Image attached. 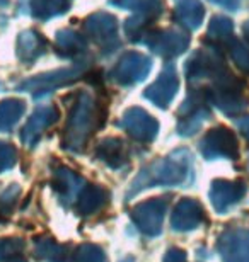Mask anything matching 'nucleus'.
Returning <instances> with one entry per match:
<instances>
[{
	"instance_id": "2eb2a0df",
	"label": "nucleus",
	"mask_w": 249,
	"mask_h": 262,
	"mask_svg": "<svg viewBox=\"0 0 249 262\" xmlns=\"http://www.w3.org/2000/svg\"><path fill=\"white\" fill-rule=\"evenodd\" d=\"M231 48V56L234 60V63L241 68L242 72L249 73V46L242 41H232L229 45Z\"/></svg>"
},
{
	"instance_id": "a211bd4d",
	"label": "nucleus",
	"mask_w": 249,
	"mask_h": 262,
	"mask_svg": "<svg viewBox=\"0 0 249 262\" xmlns=\"http://www.w3.org/2000/svg\"><path fill=\"white\" fill-rule=\"evenodd\" d=\"M242 34H244V41H246V45L249 46V20H246L244 26H242Z\"/></svg>"
},
{
	"instance_id": "7ed1b4c3",
	"label": "nucleus",
	"mask_w": 249,
	"mask_h": 262,
	"mask_svg": "<svg viewBox=\"0 0 249 262\" xmlns=\"http://www.w3.org/2000/svg\"><path fill=\"white\" fill-rule=\"evenodd\" d=\"M201 150H203L205 157H208V159H215V157L236 159L239 155L236 135L227 128L212 129L205 136V140L201 141Z\"/></svg>"
},
{
	"instance_id": "1a4fd4ad",
	"label": "nucleus",
	"mask_w": 249,
	"mask_h": 262,
	"mask_svg": "<svg viewBox=\"0 0 249 262\" xmlns=\"http://www.w3.org/2000/svg\"><path fill=\"white\" fill-rule=\"evenodd\" d=\"M174 17L183 28L189 31L198 29L205 17V9L200 0H176Z\"/></svg>"
},
{
	"instance_id": "ddd939ff",
	"label": "nucleus",
	"mask_w": 249,
	"mask_h": 262,
	"mask_svg": "<svg viewBox=\"0 0 249 262\" xmlns=\"http://www.w3.org/2000/svg\"><path fill=\"white\" fill-rule=\"evenodd\" d=\"M84 50H86V41L75 31L65 29L56 34V51L65 58L82 53Z\"/></svg>"
},
{
	"instance_id": "0eeeda50",
	"label": "nucleus",
	"mask_w": 249,
	"mask_h": 262,
	"mask_svg": "<svg viewBox=\"0 0 249 262\" xmlns=\"http://www.w3.org/2000/svg\"><path fill=\"white\" fill-rule=\"evenodd\" d=\"M178 73L173 65H167L164 72L159 75L157 82L149 89L147 97L154 99L159 106H167V102L174 97L178 91Z\"/></svg>"
},
{
	"instance_id": "dca6fc26",
	"label": "nucleus",
	"mask_w": 249,
	"mask_h": 262,
	"mask_svg": "<svg viewBox=\"0 0 249 262\" xmlns=\"http://www.w3.org/2000/svg\"><path fill=\"white\" fill-rule=\"evenodd\" d=\"M212 4L219 5L222 9H227V10H239L242 7V0H210Z\"/></svg>"
},
{
	"instance_id": "39448f33",
	"label": "nucleus",
	"mask_w": 249,
	"mask_h": 262,
	"mask_svg": "<svg viewBox=\"0 0 249 262\" xmlns=\"http://www.w3.org/2000/svg\"><path fill=\"white\" fill-rule=\"evenodd\" d=\"M86 31L98 45H103L104 48L108 46L109 51H113L109 43H116V34H118V24L113 15L103 12L91 15L86 20Z\"/></svg>"
},
{
	"instance_id": "f03ea898",
	"label": "nucleus",
	"mask_w": 249,
	"mask_h": 262,
	"mask_svg": "<svg viewBox=\"0 0 249 262\" xmlns=\"http://www.w3.org/2000/svg\"><path fill=\"white\" fill-rule=\"evenodd\" d=\"M145 43L152 51H156L164 58H174L183 51H186L189 46V36L174 29H164L149 34Z\"/></svg>"
},
{
	"instance_id": "20e7f679",
	"label": "nucleus",
	"mask_w": 249,
	"mask_h": 262,
	"mask_svg": "<svg viewBox=\"0 0 249 262\" xmlns=\"http://www.w3.org/2000/svg\"><path fill=\"white\" fill-rule=\"evenodd\" d=\"M150 67H152L150 58H147L142 53H137V51H130V53H125L120 58L113 75L121 83L139 82L150 72Z\"/></svg>"
},
{
	"instance_id": "9d476101",
	"label": "nucleus",
	"mask_w": 249,
	"mask_h": 262,
	"mask_svg": "<svg viewBox=\"0 0 249 262\" xmlns=\"http://www.w3.org/2000/svg\"><path fill=\"white\" fill-rule=\"evenodd\" d=\"M46 41L36 31H26L21 33L17 41V55L26 63H33L36 58H40L45 51Z\"/></svg>"
},
{
	"instance_id": "9b49d317",
	"label": "nucleus",
	"mask_w": 249,
	"mask_h": 262,
	"mask_svg": "<svg viewBox=\"0 0 249 262\" xmlns=\"http://www.w3.org/2000/svg\"><path fill=\"white\" fill-rule=\"evenodd\" d=\"M206 38L212 41L215 48L222 45H231L234 41V24H232V20L224 17V15L212 17L208 29H206Z\"/></svg>"
},
{
	"instance_id": "6ab92c4d",
	"label": "nucleus",
	"mask_w": 249,
	"mask_h": 262,
	"mask_svg": "<svg viewBox=\"0 0 249 262\" xmlns=\"http://www.w3.org/2000/svg\"><path fill=\"white\" fill-rule=\"evenodd\" d=\"M247 165H249V160H247Z\"/></svg>"
},
{
	"instance_id": "f8f14e48",
	"label": "nucleus",
	"mask_w": 249,
	"mask_h": 262,
	"mask_svg": "<svg viewBox=\"0 0 249 262\" xmlns=\"http://www.w3.org/2000/svg\"><path fill=\"white\" fill-rule=\"evenodd\" d=\"M113 5L135 10L137 14L147 19H157L164 10V0H111Z\"/></svg>"
},
{
	"instance_id": "423d86ee",
	"label": "nucleus",
	"mask_w": 249,
	"mask_h": 262,
	"mask_svg": "<svg viewBox=\"0 0 249 262\" xmlns=\"http://www.w3.org/2000/svg\"><path fill=\"white\" fill-rule=\"evenodd\" d=\"M224 262H249V232L232 230L222 237Z\"/></svg>"
},
{
	"instance_id": "6e6552de",
	"label": "nucleus",
	"mask_w": 249,
	"mask_h": 262,
	"mask_svg": "<svg viewBox=\"0 0 249 262\" xmlns=\"http://www.w3.org/2000/svg\"><path fill=\"white\" fill-rule=\"evenodd\" d=\"M246 187L242 182H229V181H217L212 189V198H214L215 206L220 211H225L232 204L239 203L244 196Z\"/></svg>"
},
{
	"instance_id": "f3484780",
	"label": "nucleus",
	"mask_w": 249,
	"mask_h": 262,
	"mask_svg": "<svg viewBox=\"0 0 249 262\" xmlns=\"http://www.w3.org/2000/svg\"><path fill=\"white\" fill-rule=\"evenodd\" d=\"M237 126H239L241 133L244 135L246 138L249 140V116H246V118L239 119V121H237Z\"/></svg>"
},
{
	"instance_id": "4468645a",
	"label": "nucleus",
	"mask_w": 249,
	"mask_h": 262,
	"mask_svg": "<svg viewBox=\"0 0 249 262\" xmlns=\"http://www.w3.org/2000/svg\"><path fill=\"white\" fill-rule=\"evenodd\" d=\"M70 7V0H31V12L38 19H50L63 14Z\"/></svg>"
},
{
	"instance_id": "f257e3e1",
	"label": "nucleus",
	"mask_w": 249,
	"mask_h": 262,
	"mask_svg": "<svg viewBox=\"0 0 249 262\" xmlns=\"http://www.w3.org/2000/svg\"><path fill=\"white\" fill-rule=\"evenodd\" d=\"M229 72L225 65V58L215 46L205 50H198L191 58L186 61V75L188 80H203V78H212L217 80Z\"/></svg>"
}]
</instances>
